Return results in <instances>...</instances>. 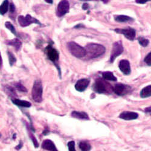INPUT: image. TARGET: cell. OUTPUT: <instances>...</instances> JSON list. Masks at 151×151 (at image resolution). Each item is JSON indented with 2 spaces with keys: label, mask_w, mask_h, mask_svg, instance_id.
Listing matches in <instances>:
<instances>
[{
  "label": "cell",
  "mask_w": 151,
  "mask_h": 151,
  "mask_svg": "<svg viewBox=\"0 0 151 151\" xmlns=\"http://www.w3.org/2000/svg\"><path fill=\"white\" fill-rule=\"evenodd\" d=\"M71 116L75 119H78L80 120H89V116L85 112L81 111H73L71 112Z\"/></svg>",
  "instance_id": "obj_15"
},
{
  "label": "cell",
  "mask_w": 151,
  "mask_h": 151,
  "mask_svg": "<svg viewBox=\"0 0 151 151\" xmlns=\"http://www.w3.org/2000/svg\"><path fill=\"white\" fill-rule=\"evenodd\" d=\"M114 31L118 33L122 34L125 37L130 41H134L135 37V35L136 32L135 30L132 29L128 27L127 29H116L114 30Z\"/></svg>",
  "instance_id": "obj_10"
},
{
  "label": "cell",
  "mask_w": 151,
  "mask_h": 151,
  "mask_svg": "<svg viewBox=\"0 0 151 151\" xmlns=\"http://www.w3.org/2000/svg\"><path fill=\"white\" fill-rule=\"evenodd\" d=\"M43 87L42 82L37 79L33 83L32 90V97L35 102L41 103L42 101Z\"/></svg>",
  "instance_id": "obj_2"
},
{
  "label": "cell",
  "mask_w": 151,
  "mask_h": 151,
  "mask_svg": "<svg viewBox=\"0 0 151 151\" xmlns=\"http://www.w3.org/2000/svg\"><path fill=\"white\" fill-rule=\"evenodd\" d=\"M102 78L105 80L111 81H117V78L114 76V74L110 71H104L102 73Z\"/></svg>",
  "instance_id": "obj_18"
},
{
  "label": "cell",
  "mask_w": 151,
  "mask_h": 151,
  "mask_svg": "<svg viewBox=\"0 0 151 151\" xmlns=\"http://www.w3.org/2000/svg\"><path fill=\"white\" fill-rule=\"evenodd\" d=\"M140 96L143 99L151 96V85L143 88L140 92Z\"/></svg>",
  "instance_id": "obj_19"
},
{
  "label": "cell",
  "mask_w": 151,
  "mask_h": 151,
  "mask_svg": "<svg viewBox=\"0 0 151 151\" xmlns=\"http://www.w3.org/2000/svg\"><path fill=\"white\" fill-rule=\"evenodd\" d=\"M150 1H151V0H136L135 2L138 4H145L146 3Z\"/></svg>",
  "instance_id": "obj_30"
},
{
  "label": "cell",
  "mask_w": 151,
  "mask_h": 151,
  "mask_svg": "<svg viewBox=\"0 0 151 151\" xmlns=\"http://www.w3.org/2000/svg\"><path fill=\"white\" fill-rule=\"evenodd\" d=\"M88 7H89V6L88 4H83L82 6V8L83 10H87L88 9Z\"/></svg>",
  "instance_id": "obj_33"
},
{
  "label": "cell",
  "mask_w": 151,
  "mask_h": 151,
  "mask_svg": "<svg viewBox=\"0 0 151 151\" xmlns=\"http://www.w3.org/2000/svg\"><path fill=\"white\" fill-rule=\"evenodd\" d=\"M67 48L70 53L77 58H83L86 55L85 48L74 42H68Z\"/></svg>",
  "instance_id": "obj_4"
},
{
  "label": "cell",
  "mask_w": 151,
  "mask_h": 151,
  "mask_svg": "<svg viewBox=\"0 0 151 151\" xmlns=\"http://www.w3.org/2000/svg\"><path fill=\"white\" fill-rule=\"evenodd\" d=\"M45 2L49 4H52L53 3V0H45Z\"/></svg>",
  "instance_id": "obj_35"
},
{
  "label": "cell",
  "mask_w": 151,
  "mask_h": 151,
  "mask_svg": "<svg viewBox=\"0 0 151 151\" xmlns=\"http://www.w3.org/2000/svg\"><path fill=\"white\" fill-rule=\"evenodd\" d=\"M5 26L7 29H8L9 30H10V32L14 34L15 35H17V32H16V30L14 27V26H13V24H12L11 22H6L5 23Z\"/></svg>",
  "instance_id": "obj_25"
},
{
  "label": "cell",
  "mask_w": 151,
  "mask_h": 151,
  "mask_svg": "<svg viewBox=\"0 0 151 151\" xmlns=\"http://www.w3.org/2000/svg\"><path fill=\"white\" fill-rule=\"evenodd\" d=\"M101 1H103L104 3H108L111 1V0H101Z\"/></svg>",
  "instance_id": "obj_37"
},
{
  "label": "cell",
  "mask_w": 151,
  "mask_h": 151,
  "mask_svg": "<svg viewBox=\"0 0 151 151\" xmlns=\"http://www.w3.org/2000/svg\"><path fill=\"white\" fill-rule=\"evenodd\" d=\"M83 26L82 24H79V25H78V26H75L74 27V28H79V27H82Z\"/></svg>",
  "instance_id": "obj_38"
},
{
  "label": "cell",
  "mask_w": 151,
  "mask_h": 151,
  "mask_svg": "<svg viewBox=\"0 0 151 151\" xmlns=\"http://www.w3.org/2000/svg\"><path fill=\"white\" fill-rule=\"evenodd\" d=\"M15 10V6L13 3H11L10 5V12L11 13H14Z\"/></svg>",
  "instance_id": "obj_31"
},
{
  "label": "cell",
  "mask_w": 151,
  "mask_h": 151,
  "mask_svg": "<svg viewBox=\"0 0 151 151\" xmlns=\"http://www.w3.org/2000/svg\"><path fill=\"white\" fill-rule=\"evenodd\" d=\"M18 22L20 26L22 27H25L30 26V24L35 23V24H39L40 26H41V23L35 18L32 17V16L30 15H27L26 17H24L22 15H20L18 17Z\"/></svg>",
  "instance_id": "obj_6"
},
{
  "label": "cell",
  "mask_w": 151,
  "mask_h": 151,
  "mask_svg": "<svg viewBox=\"0 0 151 151\" xmlns=\"http://www.w3.org/2000/svg\"><path fill=\"white\" fill-rule=\"evenodd\" d=\"M145 111L146 113H151V106H149V107H147V108H145Z\"/></svg>",
  "instance_id": "obj_32"
},
{
  "label": "cell",
  "mask_w": 151,
  "mask_h": 151,
  "mask_svg": "<svg viewBox=\"0 0 151 151\" xmlns=\"http://www.w3.org/2000/svg\"><path fill=\"white\" fill-rule=\"evenodd\" d=\"M144 61L148 66H151V52L146 55L144 59Z\"/></svg>",
  "instance_id": "obj_28"
},
{
  "label": "cell",
  "mask_w": 151,
  "mask_h": 151,
  "mask_svg": "<svg viewBox=\"0 0 151 151\" xmlns=\"http://www.w3.org/2000/svg\"><path fill=\"white\" fill-rule=\"evenodd\" d=\"M83 1H91V0H83ZM93 1H97V0H93Z\"/></svg>",
  "instance_id": "obj_39"
},
{
  "label": "cell",
  "mask_w": 151,
  "mask_h": 151,
  "mask_svg": "<svg viewBox=\"0 0 151 151\" xmlns=\"http://www.w3.org/2000/svg\"><path fill=\"white\" fill-rule=\"evenodd\" d=\"M29 136H30V139L32 140V142H33V143L35 146V147L37 148V147H38L39 144H38V142H37V141L36 140V137L34 136V135L32 132H29Z\"/></svg>",
  "instance_id": "obj_27"
},
{
  "label": "cell",
  "mask_w": 151,
  "mask_h": 151,
  "mask_svg": "<svg viewBox=\"0 0 151 151\" xmlns=\"http://www.w3.org/2000/svg\"><path fill=\"white\" fill-rule=\"evenodd\" d=\"M41 147L42 149L47 150H51V151H57L58 149L54 144V143L50 140H45L43 141Z\"/></svg>",
  "instance_id": "obj_14"
},
{
  "label": "cell",
  "mask_w": 151,
  "mask_h": 151,
  "mask_svg": "<svg viewBox=\"0 0 151 151\" xmlns=\"http://www.w3.org/2000/svg\"><path fill=\"white\" fill-rule=\"evenodd\" d=\"M90 83V81L88 79L83 78L77 81V82L75 84V88L77 91L79 92L84 91L87 87L88 86Z\"/></svg>",
  "instance_id": "obj_11"
},
{
  "label": "cell",
  "mask_w": 151,
  "mask_h": 151,
  "mask_svg": "<svg viewBox=\"0 0 151 151\" xmlns=\"http://www.w3.org/2000/svg\"><path fill=\"white\" fill-rule=\"evenodd\" d=\"M67 146L68 147V150L70 151H75V142L74 141H70L67 143Z\"/></svg>",
  "instance_id": "obj_29"
},
{
  "label": "cell",
  "mask_w": 151,
  "mask_h": 151,
  "mask_svg": "<svg viewBox=\"0 0 151 151\" xmlns=\"http://www.w3.org/2000/svg\"><path fill=\"white\" fill-rule=\"evenodd\" d=\"M123 52V47L122 41H119L114 42L112 45V49L110 56L109 62L110 63H113L115 59L119 56Z\"/></svg>",
  "instance_id": "obj_5"
},
{
  "label": "cell",
  "mask_w": 151,
  "mask_h": 151,
  "mask_svg": "<svg viewBox=\"0 0 151 151\" xmlns=\"http://www.w3.org/2000/svg\"><path fill=\"white\" fill-rule=\"evenodd\" d=\"M45 52L48 57V58L54 62L55 64V62L59 60V54L58 50L53 48L51 44H49L48 46L46 47L45 48Z\"/></svg>",
  "instance_id": "obj_8"
},
{
  "label": "cell",
  "mask_w": 151,
  "mask_h": 151,
  "mask_svg": "<svg viewBox=\"0 0 151 151\" xmlns=\"http://www.w3.org/2000/svg\"><path fill=\"white\" fill-rule=\"evenodd\" d=\"M131 90V87L123 83H117L113 87V91L118 96H123L128 94Z\"/></svg>",
  "instance_id": "obj_7"
},
{
  "label": "cell",
  "mask_w": 151,
  "mask_h": 151,
  "mask_svg": "<svg viewBox=\"0 0 151 151\" xmlns=\"http://www.w3.org/2000/svg\"><path fill=\"white\" fill-rule=\"evenodd\" d=\"M138 41L139 44L143 47H146L149 44V41L147 39L143 37H138Z\"/></svg>",
  "instance_id": "obj_24"
},
{
  "label": "cell",
  "mask_w": 151,
  "mask_h": 151,
  "mask_svg": "<svg viewBox=\"0 0 151 151\" xmlns=\"http://www.w3.org/2000/svg\"><path fill=\"white\" fill-rule=\"evenodd\" d=\"M138 114L137 112H131V111H124L122 112L119 116V117L121 119L124 120H135L138 118Z\"/></svg>",
  "instance_id": "obj_13"
},
{
  "label": "cell",
  "mask_w": 151,
  "mask_h": 151,
  "mask_svg": "<svg viewBox=\"0 0 151 151\" xmlns=\"http://www.w3.org/2000/svg\"><path fill=\"white\" fill-rule=\"evenodd\" d=\"M119 67L120 70L124 74V75H129L131 73L130 63L128 60L123 59L120 61Z\"/></svg>",
  "instance_id": "obj_12"
},
{
  "label": "cell",
  "mask_w": 151,
  "mask_h": 151,
  "mask_svg": "<svg viewBox=\"0 0 151 151\" xmlns=\"http://www.w3.org/2000/svg\"><path fill=\"white\" fill-rule=\"evenodd\" d=\"M79 147L83 151H88L91 149V145L86 142H81L79 144Z\"/></svg>",
  "instance_id": "obj_21"
},
{
  "label": "cell",
  "mask_w": 151,
  "mask_h": 151,
  "mask_svg": "<svg viewBox=\"0 0 151 151\" xmlns=\"http://www.w3.org/2000/svg\"><path fill=\"white\" fill-rule=\"evenodd\" d=\"M85 48L86 51V55L91 59L102 56L106 51V48L104 45L94 43L88 44L86 45Z\"/></svg>",
  "instance_id": "obj_1"
},
{
  "label": "cell",
  "mask_w": 151,
  "mask_h": 151,
  "mask_svg": "<svg viewBox=\"0 0 151 151\" xmlns=\"http://www.w3.org/2000/svg\"><path fill=\"white\" fill-rule=\"evenodd\" d=\"M114 19L120 22H128V21H134L133 18L128 17V16H126V15H116L114 16Z\"/></svg>",
  "instance_id": "obj_20"
},
{
  "label": "cell",
  "mask_w": 151,
  "mask_h": 151,
  "mask_svg": "<svg viewBox=\"0 0 151 151\" xmlns=\"http://www.w3.org/2000/svg\"><path fill=\"white\" fill-rule=\"evenodd\" d=\"M7 54H8V57H9V64L12 67V66H13L15 63L17 62V58H15V56H14V55L13 53L10 52H8Z\"/></svg>",
  "instance_id": "obj_23"
},
{
  "label": "cell",
  "mask_w": 151,
  "mask_h": 151,
  "mask_svg": "<svg viewBox=\"0 0 151 151\" xmlns=\"http://www.w3.org/2000/svg\"><path fill=\"white\" fill-rule=\"evenodd\" d=\"M70 9V4L67 0H62L57 7L56 15L59 17H63L67 14Z\"/></svg>",
  "instance_id": "obj_9"
},
{
  "label": "cell",
  "mask_w": 151,
  "mask_h": 151,
  "mask_svg": "<svg viewBox=\"0 0 151 151\" xmlns=\"http://www.w3.org/2000/svg\"><path fill=\"white\" fill-rule=\"evenodd\" d=\"M48 132H49L48 130V129H46V130H45V131L43 132V133H42V134H43L44 135H47V134H48Z\"/></svg>",
  "instance_id": "obj_36"
},
{
  "label": "cell",
  "mask_w": 151,
  "mask_h": 151,
  "mask_svg": "<svg viewBox=\"0 0 151 151\" xmlns=\"http://www.w3.org/2000/svg\"><path fill=\"white\" fill-rule=\"evenodd\" d=\"M9 9V1L8 0H4V2L1 6V9H0V12L2 15H4L7 12Z\"/></svg>",
  "instance_id": "obj_22"
},
{
  "label": "cell",
  "mask_w": 151,
  "mask_h": 151,
  "mask_svg": "<svg viewBox=\"0 0 151 151\" xmlns=\"http://www.w3.org/2000/svg\"><path fill=\"white\" fill-rule=\"evenodd\" d=\"M22 147V143L21 142L19 143V145H18L16 147V149H21Z\"/></svg>",
  "instance_id": "obj_34"
},
{
  "label": "cell",
  "mask_w": 151,
  "mask_h": 151,
  "mask_svg": "<svg viewBox=\"0 0 151 151\" xmlns=\"http://www.w3.org/2000/svg\"><path fill=\"white\" fill-rule=\"evenodd\" d=\"M12 102L14 104L19 106V107H23V108H30L31 106V103L26 101V100H22L18 99H12Z\"/></svg>",
  "instance_id": "obj_16"
},
{
  "label": "cell",
  "mask_w": 151,
  "mask_h": 151,
  "mask_svg": "<svg viewBox=\"0 0 151 151\" xmlns=\"http://www.w3.org/2000/svg\"><path fill=\"white\" fill-rule=\"evenodd\" d=\"M105 80V79H104ZM102 79H97L93 85V90L99 94L109 93L111 90H113V88H111L109 83L105 82Z\"/></svg>",
  "instance_id": "obj_3"
},
{
  "label": "cell",
  "mask_w": 151,
  "mask_h": 151,
  "mask_svg": "<svg viewBox=\"0 0 151 151\" xmlns=\"http://www.w3.org/2000/svg\"><path fill=\"white\" fill-rule=\"evenodd\" d=\"M15 86L16 88L21 92H22V93H27V90L26 88L20 83H16L15 84Z\"/></svg>",
  "instance_id": "obj_26"
},
{
  "label": "cell",
  "mask_w": 151,
  "mask_h": 151,
  "mask_svg": "<svg viewBox=\"0 0 151 151\" xmlns=\"http://www.w3.org/2000/svg\"><path fill=\"white\" fill-rule=\"evenodd\" d=\"M7 44L9 45L14 47L17 51H19L22 47V42L17 38L7 41Z\"/></svg>",
  "instance_id": "obj_17"
}]
</instances>
